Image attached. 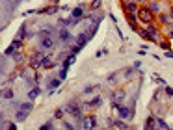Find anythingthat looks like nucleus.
<instances>
[{
	"mask_svg": "<svg viewBox=\"0 0 173 130\" xmlns=\"http://www.w3.org/2000/svg\"><path fill=\"white\" fill-rule=\"evenodd\" d=\"M65 112L76 121V125H82V119H84V115H82V106L76 102V101H71V102H67V106H65Z\"/></svg>",
	"mask_w": 173,
	"mask_h": 130,
	"instance_id": "nucleus-1",
	"label": "nucleus"
},
{
	"mask_svg": "<svg viewBox=\"0 0 173 130\" xmlns=\"http://www.w3.org/2000/svg\"><path fill=\"white\" fill-rule=\"evenodd\" d=\"M32 110H34V101H28V102L19 104V108H17V112H15V121H17V123L24 121Z\"/></svg>",
	"mask_w": 173,
	"mask_h": 130,
	"instance_id": "nucleus-2",
	"label": "nucleus"
},
{
	"mask_svg": "<svg viewBox=\"0 0 173 130\" xmlns=\"http://www.w3.org/2000/svg\"><path fill=\"white\" fill-rule=\"evenodd\" d=\"M138 17H140V20L142 22H153L155 20V13L147 7V6H140V11H138Z\"/></svg>",
	"mask_w": 173,
	"mask_h": 130,
	"instance_id": "nucleus-3",
	"label": "nucleus"
},
{
	"mask_svg": "<svg viewBox=\"0 0 173 130\" xmlns=\"http://www.w3.org/2000/svg\"><path fill=\"white\" fill-rule=\"evenodd\" d=\"M125 91L123 89H116V91H112V95H110V102H112V108H117V106H121L123 104V101H125Z\"/></svg>",
	"mask_w": 173,
	"mask_h": 130,
	"instance_id": "nucleus-4",
	"label": "nucleus"
},
{
	"mask_svg": "<svg viewBox=\"0 0 173 130\" xmlns=\"http://www.w3.org/2000/svg\"><path fill=\"white\" fill-rule=\"evenodd\" d=\"M39 47L43 50H52L56 47V41H54V35H39Z\"/></svg>",
	"mask_w": 173,
	"mask_h": 130,
	"instance_id": "nucleus-5",
	"label": "nucleus"
},
{
	"mask_svg": "<svg viewBox=\"0 0 173 130\" xmlns=\"http://www.w3.org/2000/svg\"><path fill=\"white\" fill-rule=\"evenodd\" d=\"M47 54H45V50L41 48V50H35L30 58H28V65H30V69H37V65H39V60L41 58H45Z\"/></svg>",
	"mask_w": 173,
	"mask_h": 130,
	"instance_id": "nucleus-6",
	"label": "nucleus"
},
{
	"mask_svg": "<svg viewBox=\"0 0 173 130\" xmlns=\"http://www.w3.org/2000/svg\"><path fill=\"white\" fill-rule=\"evenodd\" d=\"M117 115L121 117V119H125V121H129V119H132V112H134V106H125V104H121V106H117Z\"/></svg>",
	"mask_w": 173,
	"mask_h": 130,
	"instance_id": "nucleus-7",
	"label": "nucleus"
},
{
	"mask_svg": "<svg viewBox=\"0 0 173 130\" xmlns=\"http://www.w3.org/2000/svg\"><path fill=\"white\" fill-rule=\"evenodd\" d=\"M58 37H60V43H61V45H69V43L73 41V35H71V32H69L67 28H60Z\"/></svg>",
	"mask_w": 173,
	"mask_h": 130,
	"instance_id": "nucleus-8",
	"label": "nucleus"
},
{
	"mask_svg": "<svg viewBox=\"0 0 173 130\" xmlns=\"http://www.w3.org/2000/svg\"><path fill=\"white\" fill-rule=\"evenodd\" d=\"M80 127H82V128H86V130L95 128V127H97V115H88V117H84Z\"/></svg>",
	"mask_w": 173,
	"mask_h": 130,
	"instance_id": "nucleus-9",
	"label": "nucleus"
},
{
	"mask_svg": "<svg viewBox=\"0 0 173 130\" xmlns=\"http://www.w3.org/2000/svg\"><path fill=\"white\" fill-rule=\"evenodd\" d=\"M101 104H102V97H101V95H95L91 101L84 102V104H82V108H86V110H91V108H99Z\"/></svg>",
	"mask_w": 173,
	"mask_h": 130,
	"instance_id": "nucleus-10",
	"label": "nucleus"
},
{
	"mask_svg": "<svg viewBox=\"0 0 173 130\" xmlns=\"http://www.w3.org/2000/svg\"><path fill=\"white\" fill-rule=\"evenodd\" d=\"M125 19H127V22L130 24L132 30H138V24H140L142 20H140V17H138L136 13H125Z\"/></svg>",
	"mask_w": 173,
	"mask_h": 130,
	"instance_id": "nucleus-11",
	"label": "nucleus"
},
{
	"mask_svg": "<svg viewBox=\"0 0 173 130\" xmlns=\"http://www.w3.org/2000/svg\"><path fill=\"white\" fill-rule=\"evenodd\" d=\"M54 65H56V63L52 61V56H50V54H47L45 58H41V60H39V65H37V69H52Z\"/></svg>",
	"mask_w": 173,
	"mask_h": 130,
	"instance_id": "nucleus-12",
	"label": "nucleus"
},
{
	"mask_svg": "<svg viewBox=\"0 0 173 130\" xmlns=\"http://www.w3.org/2000/svg\"><path fill=\"white\" fill-rule=\"evenodd\" d=\"M86 9H89V7H86L84 4H80V6H76V7L71 11V17H73V19H84V17H86Z\"/></svg>",
	"mask_w": 173,
	"mask_h": 130,
	"instance_id": "nucleus-13",
	"label": "nucleus"
},
{
	"mask_svg": "<svg viewBox=\"0 0 173 130\" xmlns=\"http://www.w3.org/2000/svg\"><path fill=\"white\" fill-rule=\"evenodd\" d=\"M61 7H58L56 4H50V6H47V7H41V9H37V13L39 15H54V13H58Z\"/></svg>",
	"mask_w": 173,
	"mask_h": 130,
	"instance_id": "nucleus-14",
	"label": "nucleus"
},
{
	"mask_svg": "<svg viewBox=\"0 0 173 130\" xmlns=\"http://www.w3.org/2000/svg\"><path fill=\"white\" fill-rule=\"evenodd\" d=\"M123 9H125V13H136V15H138V11H140V4L132 0V2L123 4Z\"/></svg>",
	"mask_w": 173,
	"mask_h": 130,
	"instance_id": "nucleus-15",
	"label": "nucleus"
},
{
	"mask_svg": "<svg viewBox=\"0 0 173 130\" xmlns=\"http://www.w3.org/2000/svg\"><path fill=\"white\" fill-rule=\"evenodd\" d=\"M11 58H13V61H15L17 65H20V63H22V61L26 60V56H24V52H22L20 48H17V50L13 52V56H11Z\"/></svg>",
	"mask_w": 173,
	"mask_h": 130,
	"instance_id": "nucleus-16",
	"label": "nucleus"
},
{
	"mask_svg": "<svg viewBox=\"0 0 173 130\" xmlns=\"http://www.w3.org/2000/svg\"><path fill=\"white\" fill-rule=\"evenodd\" d=\"M136 32H138V35H140L142 39H145V41H153V43H155V37L149 34V30H145V28H138Z\"/></svg>",
	"mask_w": 173,
	"mask_h": 130,
	"instance_id": "nucleus-17",
	"label": "nucleus"
},
{
	"mask_svg": "<svg viewBox=\"0 0 173 130\" xmlns=\"http://www.w3.org/2000/svg\"><path fill=\"white\" fill-rule=\"evenodd\" d=\"M147 7H149L155 15L160 13V2H158V0H147Z\"/></svg>",
	"mask_w": 173,
	"mask_h": 130,
	"instance_id": "nucleus-18",
	"label": "nucleus"
},
{
	"mask_svg": "<svg viewBox=\"0 0 173 130\" xmlns=\"http://www.w3.org/2000/svg\"><path fill=\"white\" fill-rule=\"evenodd\" d=\"M108 125L110 127H116V128H127V123H125V119H110L108 121Z\"/></svg>",
	"mask_w": 173,
	"mask_h": 130,
	"instance_id": "nucleus-19",
	"label": "nucleus"
},
{
	"mask_svg": "<svg viewBox=\"0 0 173 130\" xmlns=\"http://www.w3.org/2000/svg\"><path fill=\"white\" fill-rule=\"evenodd\" d=\"M60 84H61V78H52V80L48 82V93H52L54 89H58Z\"/></svg>",
	"mask_w": 173,
	"mask_h": 130,
	"instance_id": "nucleus-20",
	"label": "nucleus"
},
{
	"mask_svg": "<svg viewBox=\"0 0 173 130\" xmlns=\"http://www.w3.org/2000/svg\"><path fill=\"white\" fill-rule=\"evenodd\" d=\"M75 39H76V43H78V45H82V47H84V45L89 41V35H88V34H78Z\"/></svg>",
	"mask_w": 173,
	"mask_h": 130,
	"instance_id": "nucleus-21",
	"label": "nucleus"
},
{
	"mask_svg": "<svg viewBox=\"0 0 173 130\" xmlns=\"http://www.w3.org/2000/svg\"><path fill=\"white\" fill-rule=\"evenodd\" d=\"M39 93H41V89L35 86V87H32V89L28 91V99H30V101H35V99L39 97Z\"/></svg>",
	"mask_w": 173,
	"mask_h": 130,
	"instance_id": "nucleus-22",
	"label": "nucleus"
},
{
	"mask_svg": "<svg viewBox=\"0 0 173 130\" xmlns=\"http://www.w3.org/2000/svg\"><path fill=\"white\" fill-rule=\"evenodd\" d=\"M157 127V115H149L145 121V128H155Z\"/></svg>",
	"mask_w": 173,
	"mask_h": 130,
	"instance_id": "nucleus-23",
	"label": "nucleus"
},
{
	"mask_svg": "<svg viewBox=\"0 0 173 130\" xmlns=\"http://www.w3.org/2000/svg\"><path fill=\"white\" fill-rule=\"evenodd\" d=\"M158 22H160V24H170V22H171L170 13H162V15H158Z\"/></svg>",
	"mask_w": 173,
	"mask_h": 130,
	"instance_id": "nucleus-24",
	"label": "nucleus"
},
{
	"mask_svg": "<svg viewBox=\"0 0 173 130\" xmlns=\"http://www.w3.org/2000/svg\"><path fill=\"white\" fill-rule=\"evenodd\" d=\"M157 127H158V128H162V130H168V128H170V127H168V123H166V121H164L160 115L157 117Z\"/></svg>",
	"mask_w": 173,
	"mask_h": 130,
	"instance_id": "nucleus-25",
	"label": "nucleus"
},
{
	"mask_svg": "<svg viewBox=\"0 0 173 130\" xmlns=\"http://www.w3.org/2000/svg\"><path fill=\"white\" fill-rule=\"evenodd\" d=\"M15 50H17V48H15V45L11 43V45H9L6 50H4V58H9V56H13V52H15Z\"/></svg>",
	"mask_w": 173,
	"mask_h": 130,
	"instance_id": "nucleus-26",
	"label": "nucleus"
},
{
	"mask_svg": "<svg viewBox=\"0 0 173 130\" xmlns=\"http://www.w3.org/2000/svg\"><path fill=\"white\" fill-rule=\"evenodd\" d=\"M75 58H76V54H71L69 58H65V60H63V67H65V69H69V65L75 61Z\"/></svg>",
	"mask_w": 173,
	"mask_h": 130,
	"instance_id": "nucleus-27",
	"label": "nucleus"
},
{
	"mask_svg": "<svg viewBox=\"0 0 173 130\" xmlns=\"http://www.w3.org/2000/svg\"><path fill=\"white\" fill-rule=\"evenodd\" d=\"M63 115H65V108H58L54 112V119H63Z\"/></svg>",
	"mask_w": 173,
	"mask_h": 130,
	"instance_id": "nucleus-28",
	"label": "nucleus"
},
{
	"mask_svg": "<svg viewBox=\"0 0 173 130\" xmlns=\"http://www.w3.org/2000/svg\"><path fill=\"white\" fill-rule=\"evenodd\" d=\"M101 7V0H91V4H89V11H97Z\"/></svg>",
	"mask_w": 173,
	"mask_h": 130,
	"instance_id": "nucleus-29",
	"label": "nucleus"
},
{
	"mask_svg": "<svg viewBox=\"0 0 173 130\" xmlns=\"http://www.w3.org/2000/svg\"><path fill=\"white\" fill-rule=\"evenodd\" d=\"M2 97L7 99V101H11V99H13V91H11V89H4V91H2Z\"/></svg>",
	"mask_w": 173,
	"mask_h": 130,
	"instance_id": "nucleus-30",
	"label": "nucleus"
},
{
	"mask_svg": "<svg viewBox=\"0 0 173 130\" xmlns=\"http://www.w3.org/2000/svg\"><path fill=\"white\" fill-rule=\"evenodd\" d=\"M54 127V119H50V121H47L45 125H41V130H48V128H52Z\"/></svg>",
	"mask_w": 173,
	"mask_h": 130,
	"instance_id": "nucleus-31",
	"label": "nucleus"
},
{
	"mask_svg": "<svg viewBox=\"0 0 173 130\" xmlns=\"http://www.w3.org/2000/svg\"><path fill=\"white\" fill-rule=\"evenodd\" d=\"M95 89H99V86H88V87H84V91H82V93L86 95V93H91V91H95Z\"/></svg>",
	"mask_w": 173,
	"mask_h": 130,
	"instance_id": "nucleus-32",
	"label": "nucleus"
},
{
	"mask_svg": "<svg viewBox=\"0 0 173 130\" xmlns=\"http://www.w3.org/2000/svg\"><path fill=\"white\" fill-rule=\"evenodd\" d=\"M63 127H65V128H67V130H73V128H75V125H73L71 121H67V119L63 121Z\"/></svg>",
	"mask_w": 173,
	"mask_h": 130,
	"instance_id": "nucleus-33",
	"label": "nucleus"
},
{
	"mask_svg": "<svg viewBox=\"0 0 173 130\" xmlns=\"http://www.w3.org/2000/svg\"><path fill=\"white\" fill-rule=\"evenodd\" d=\"M158 45H160L162 48H166V50L170 48V43H168V41H158Z\"/></svg>",
	"mask_w": 173,
	"mask_h": 130,
	"instance_id": "nucleus-34",
	"label": "nucleus"
},
{
	"mask_svg": "<svg viewBox=\"0 0 173 130\" xmlns=\"http://www.w3.org/2000/svg\"><path fill=\"white\" fill-rule=\"evenodd\" d=\"M80 50H82V45H78V43H76V45L73 47V54H76V52H80Z\"/></svg>",
	"mask_w": 173,
	"mask_h": 130,
	"instance_id": "nucleus-35",
	"label": "nucleus"
},
{
	"mask_svg": "<svg viewBox=\"0 0 173 130\" xmlns=\"http://www.w3.org/2000/svg\"><path fill=\"white\" fill-rule=\"evenodd\" d=\"M65 76H67V69H65V67H63V69H61V71H60V78H61V80H63V78H65Z\"/></svg>",
	"mask_w": 173,
	"mask_h": 130,
	"instance_id": "nucleus-36",
	"label": "nucleus"
},
{
	"mask_svg": "<svg viewBox=\"0 0 173 130\" xmlns=\"http://www.w3.org/2000/svg\"><path fill=\"white\" fill-rule=\"evenodd\" d=\"M104 54H106V48H102V50H99V52H97V54H95V56H97V58H102V56H104Z\"/></svg>",
	"mask_w": 173,
	"mask_h": 130,
	"instance_id": "nucleus-37",
	"label": "nucleus"
},
{
	"mask_svg": "<svg viewBox=\"0 0 173 130\" xmlns=\"http://www.w3.org/2000/svg\"><path fill=\"white\" fill-rule=\"evenodd\" d=\"M166 95H168V97H173V89L171 87H166Z\"/></svg>",
	"mask_w": 173,
	"mask_h": 130,
	"instance_id": "nucleus-38",
	"label": "nucleus"
},
{
	"mask_svg": "<svg viewBox=\"0 0 173 130\" xmlns=\"http://www.w3.org/2000/svg\"><path fill=\"white\" fill-rule=\"evenodd\" d=\"M153 78H155V80H157V82H158V84H166V82H164V80H162V78H160V76H157V74H155V76H153Z\"/></svg>",
	"mask_w": 173,
	"mask_h": 130,
	"instance_id": "nucleus-39",
	"label": "nucleus"
},
{
	"mask_svg": "<svg viewBox=\"0 0 173 130\" xmlns=\"http://www.w3.org/2000/svg\"><path fill=\"white\" fill-rule=\"evenodd\" d=\"M166 56H168V58H173V52H171V50H168V52H166Z\"/></svg>",
	"mask_w": 173,
	"mask_h": 130,
	"instance_id": "nucleus-40",
	"label": "nucleus"
},
{
	"mask_svg": "<svg viewBox=\"0 0 173 130\" xmlns=\"http://www.w3.org/2000/svg\"><path fill=\"white\" fill-rule=\"evenodd\" d=\"M168 13H170V17H171V20H173V7H170V11H168Z\"/></svg>",
	"mask_w": 173,
	"mask_h": 130,
	"instance_id": "nucleus-41",
	"label": "nucleus"
},
{
	"mask_svg": "<svg viewBox=\"0 0 173 130\" xmlns=\"http://www.w3.org/2000/svg\"><path fill=\"white\" fill-rule=\"evenodd\" d=\"M58 2H60V0H50V4H58Z\"/></svg>",
	"mask_w": 173,
	"mask_h": 130,
	"instance_id": "nucleus-42",
	"label": "nucleus"
},
{
	"mask_svg": "<svg viewBox=\"0 0 173 130\" xmlns=\"http://www.w3.org/2000/svg\"><path fill=\"white\" fill-rule=\"evenodd\" d=\"M134 2H138V4H143V2H145V0H134Z\"/></svg>",
	"mask_w": 173,
	"mask_h": 130,
	"instance_id": "nucleus-43",
	"label": "nucleus"
},
{
	"mask_svg": "<svg viewBox=\"0 0 173 130\" xmlns=\"http://www.w3.org/2000/svg\"><path fill=\"white\" fill-rule=\"evenodd\" d=\"M171 22H173V20H171Z\"/></svg>",
	"mask_w": 173,
	"mask_h": 130,
	"instance_id": "nucleus-44",
	"label": "nucleus"
}]
</instances>
